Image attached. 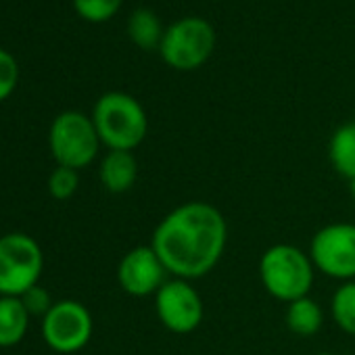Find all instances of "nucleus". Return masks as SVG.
Masks as SVG:
<instances>
[{
	"mask_svg": "<svg viewBox=\"0 0 355 355\" xmlns=\"http://www.w3.org/2000/svg\"><path fill=\"white\" fill-rule=\"evenodd\" d=\"M228 245V222L207 201H189L161 218L150 247L171 278L199 280L216 270Z\"/></svg>",
	"mask_w": 355,
	"mask_h": 355,
	"instance_id": "1",
	"label": "nucleus"
},
{
	"mask_svg": "<svg viewBox=\"0 0 355 355\" xmlns=\"http://www.w3.org/2000/svg\"><path fill=\"white\" fill-rule=\"evenodd\" d=\"M315 278V268L307 251L297 245L278 243L268 247L259 257V280L263 291L280 301L293 303L309 297Z\"/></svg>",
	"mask_w": 355,
	"mask_h": 355,
	"instance_id": "2",
	"label": "nucleus"
},
{
	"mask_svg": "<svg viewBox=\"0 0 355 355\" xmlns=\"http://www.w3.org/2000/svg\"><path fill=\"white\" fill-rule=\"evenodd\" d=\"M92 121L103 146L134 153L148 134V117L140 101L128 92H105L92 109Z\"/></svg>",
	"mask_w": 355,
	"mask_h": 355,
	"instance_id": "3",
	"label": "nucleus"
},
{
	"mask_svg": "<svg viewBox=\"0 0 355 355\" xmlns=\"http://www.w3.org/2000/svg\"><path fill=\"white\" fill-rule=\"evenodd\" d=\"M216 30L203 17H182L165 28L159 55L175 71H195L203 67L216 51Z\"/></svg>",
	"mask_w": 355,
	"mask_h": 355,
	"instance_id": "4",
	"label": "nucleus"
},
{
	"mask_svg": "<svg viewBox=\"0 0 355 355\" xmlns=\"http://www.w3.org/2000/svg\"><path fill=\"white\" fill-rule=\"evenodd\" d=\"M49 146L57 165L80 171L98 157L103 142L92 117L82 111H63L51 123Z\"/></svg>",
	"mask_w": 355,
	"mask_h": 355,
	"instance_id": "5",
	"label": "nucleus"
},
{
	"mask_svg": "<svg viewBox=\"0 0 355 355\" xmlns=\"http://www.w3.org/2000/svg\"><path fill=\"white\" fill-rule=\"evenodd\" d=\"M44 253L40 245L24 234L0 236V297H24L40 282Z\"/></svg>",
	"mask_w": 355,
	"mask_h": 355,
	"instance_id": "6",
	"label": "nucleus"
},
{
	"mask_svg": "<svg viewBox=\"0 0 355 355\" xmlns=\"http://www.w3.org/2000/svg\"><path fill=\"white\" fill-rule=\"evenodd\" d=\"M309 257L315 272L326 278L355 280V224L332 222L322 226L309 241Z\"/></svg>",
	"mask_w": 355,
	"mask_h": 355,
	"instance_id": "7",
	"label": "nucleus"
},
{
	"mask_svg": "<svg viewBox=\"0 0 355 355\" xmlns=\"http://www.w3.org/2000/svg\"><path fill=\"white\" fill-rule=\"evenodd\" d=\"M155 313L165 330L173 334H191L203 324V297L191 280L169 276L155 293Z\"/></svg>",
	"mask_w": 355,
	"mask_h": 355,
	"instance_id": "8",
	"label": "nucleus"
},
{
	"mask_svg": "<svg viewBox=\"0 0 355 355\" xmlns=\"http://www.w3.org/2000/svg\"><path fill=\"white\" fill-rule=\"evenodd\" d=\"M94 322L88 307L73 299L55 301L42 318V336L57 353H78L92 338Z\"/></svg>",
	"mask_w": 355,
	"mask_h": 355,
	"instance_id": "9",
	"label": "nucleus"
},
{
	"mask_svg": "<svg viewBox=\"0 0 355 355\" xmlns=\"http://www.w3.org/2000/svg\"><path fill=\"white\" fill-rule=\"evenodd\" d=\"M167 278L169 272L150 245L130 249L117 266V282L130 297H155Z\"/></svg>",
	"mask_w": 355,
	"mask_h": 355,
	"instance_id": "10",
	"label": "nucleus"
},
{
	"mask_svg": "<svg viewBox=\"0 0 355 355\" xmlns=\"http://www.w3.org/2000/svg\"><path fill=\"white\" fill-rule=\"evenodd\" d=\"M101 184L111 195H123L132 191L138 180V161L130 150H107L98 165Z\"/></svg>",
	"mask_w": 355,
	"mask_h": 355,
	"instance_id": "11",
	"label": "nucleus"
},
{
	"mask_svg": "<svg viewBox=\"0 0 355 355\" xmlns=\"http://www.w3.org/2000/svg\"><path fill=\"white\" fill-rule=\"evenodd\" d=\"M328 161L332 169L345 178L355 180V121L338 125L328 140Z\"/></svg>",
	"mask_w": 355,
	"mask_h": 355,
	"instance_id": "12",
	"label": "nucleus"
},
{
	"mask_svg": "<svg viewBox=\"0 0 355 355\" xmlns=\"http://www.w3.org/2000/svg\"><path fill=\"white\" fill-rule=\"evenodd\" d=\"M284 324L295 336L311 338L324 326V311H322V307H320V303L315 299L303 297V299H297V301L286 305Z\"/></svg>",
	"mask_w": 355,
	"mask_h": 355,
	"instance_id": "13",
	"label": "nucleus"
},
{
	"mask_svg": "<svg viewBox=\"0 0 355 355\" xmlns=\"http://www.w3.org/2000/svg\"><path fill=\"white\" fill-rule=\"evenodd\" d=\"M30 313L19 297H0V347H15L24 340Z\"/></svg>",
	"mask_w": 355,
	"mask_h": 355,
	"instance_id": "14",
	"label": "nucleus"
},
{
	"mask_svg": "<svg viewBox=\"0 0 355 355\" xmlns=\"http://www.w3.org/2000/svg\"><path fill=\"white\" fill-rule=\"evenodd\" d=\"M165 28L161 24V19L155 15V11L140 7L136 11H132L130 19H128V36L130 40L142 49V51H159L161 40H163Z\"/></svg>",
	"mask_w": 355,
	"mask_h": 355,
	"instance_id": "15",
	"label": "nucleus"
},
{
	"mask_svg": "<svg viewBox=\"0 0 355 355\" xmlns=\"http://www.w3.org/2000/svg\"><path fill=\"white\" fill-rule=\"evenodd\" d=\"M330 318L340 332L355 336V280L336 286L330 297Z\"/></svg>",
	"mask_w": 355,
	"mask_h": 355,
	"instance_id": "16",
	"label": "nucleus"
},
{
	"mask_svg": "<svg viewBox=\"0 0 355 355\" xmlns=\"http://www.w3.org/2000/svg\"><path fill=\"white\" fill-rule=\"evenodd\" d=\"M123 0H73L76 13L88 24H105L117 15Z\"/></svg>",
	"mask_w": 355,
	"mask_h": 355,
	"instance_id": "17",
	"label": "nucleus"
},
{
	"mask_svg": "<svg viewBox=\"0 0 355 355\" xmlns=\"http://www.w3.org/2000/svg\"><path fill=\"white\" fill-rule=\"evenodd\" d=\"M80 187V173L69 167L57 165L49 175V193L57 201H67L78 193Z\"/></svg>",
	"mask_w": 355,
	"mask_h": 355,
	"instance_id": "18",
	"label": "nucleus"
},
{
	"mask_svg": "<svg viewBox=\"0 0 355 355\" xmlns=\"http://www.w3.org/2000/svg\"><path fill=\"white\" fill-rule=\"evenodd\" d=\"M17 82H19V65L15 57L9 51L0 49V103L7 101L15 92Z\"/></svg>",
	"mask_w": 355,
	"mask_h": 355,
	"instance_id": "19",
	"label": "nucleus"
},
{
	"mask_svg": "<svg viewBox=\"0 0 355 355\" xmlns=\"http://www.w3.org/2000/svg\"><path fill=\"white\" fill-rule=\"evenodd\" d=\"M19 299L24 301V305H26V309H28L30 315H40V318H44V315L51 311V307L55 305L51 293H49L44 286H40V284H36L34 288H30V291H28L24 297H19Z\"/></svg>",
	"mask_w": 355,
	"mask_h": 355,
	"instance_id": "20",
	"label": "nucleus"
},
{
	"mask_svg": "<svg viewBox=\"0 0 355 355\" xmlns=\"http://www.w3.org/2000/svg\"><path fill=\"white\" fill-rule=\"evenodd\" d=\"M349 193H351V197H353V201H355V180L349 182Z\"/></svg>",
	"mask_w": 355,
	"mask_h": 355,
	"instance_id": "21",
	"label": "nucleus"
},
{
	"mask_svg": "<svg viewBox=\"0 0 355 355\" xmlns=\"http://www.w3.org/2000/svg\"><path fill=\"white\" fill-rule=\"evenodd\" d=\"M320 355H345V353H334V351H324V353H320Z\"/></svg>",
	"mask_w": 355,
	"mask_h": 355,
	"instance_id": "22",
	"label": "nucleus"
},
{
	"mask_svg": "<svg viewBox=\"0 0 355 355\" xmlns=\"http://www.w3.org/2000/svg\"><path fill=\"white\" fill-rule=\"evenodd\" d=\"M214 3H222V0H214Z\"/></svg>",
	"mask_w": 355,
	"mask_h": 355,
	"instance_id": "23",
	"label": "nucleus"
}]
</instances>
